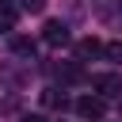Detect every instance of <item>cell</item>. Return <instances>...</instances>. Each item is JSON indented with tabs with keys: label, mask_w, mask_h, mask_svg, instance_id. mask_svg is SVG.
<instances>
[{
	"label": "cell",
	"mask_w": 122,
	"mask_h": 122,
	"mask_svg": "<svg viewBox=\"0 0 122 122\" xmlns=\"http://www.w3.org/2000/svg\"><path fill=\"white\" fill-rule=\"evenodd\" d=\"M69 38H72V34H69V27H65L61 19H50V23L42 27V42H46V46H65Z\"/></svg>",
	"instance_id": "3957f363"
},
{
	"label": "cell",
	"mask_w": 122,
	"mask_h": 122,
	"mask_svg": "<svg viewBox=\"0 0 122 122\" xmlns=\"http://www.w3.org/2000/svg\"><path fill=\"white\" fill-rule=\"evenodd\" d=\"M103 111H107V99H103V95H80V99H76V114L88 118V122H99Z\"/></svg>",
	"instance_id": "7a4b0ae2"
},
{
	"label": "cell",
	"mask_w": 122,
	"mask_h": 122,
	"mask_svg": "<svg viewBox=\"0 0 122 122\" xmlns=\"http://www.w3.org/2000/svg\"><path fill=\"white\" fill-rule=\"evenodd\" d=\"M23 122H50V118H46V114H27Z\"/></svg>",
	"instance_id": "8fae6325"
},
{
	"label": "cell",
	"mask_w": 122,
	"mask_h": 122,
	"mask_svg": "<svg viewBox=\"0 0 122 122\" xmlns=\"http://www.w3.org/2000/svg\"><path fill=\"white\" fill-rule=\"evenodd\" d=\"M95 53H103V42H95V38H80V42H76V57H80V61H88V57H95Z\"/></svg>",
	"instance_id": "277c9868"
},
{
	"label": "cell",
	"mask_w": 122,
	"mask_h": 122,
	"mask_svg": "<svg viewBox=\"0 0 122 122\" xmlns=\"http://www.w3.org/2000/svg\"><path fill=\"white\" fill-rule=\"evenodd\" d=\"M57 72H61V80H69V84H80V80H84V69H80V65H61Z\"/></svg>",
	"instance_id": "52a82bcc"
},
{
	"label": "cell",
	"mask_w": 122,
	"mask_h": 122,
	"mask_svg": "<svg viewBox=\"0 0 122 122\" xmlns=\"http://www.w3.org/2000/svg\"><path fill=\"white\" fill-rule=\"evenodd\" d=\"M42 103L57 111V107H65V95H57V88H46V92H42Z\"/></svg>",
	"instance_id": "ba28073f"
},
{
	"label": "cell",
	"mask_w": 122,
	"mask_h": 122,
	"mask_svg": "<svg viewBox=\"0 0 122 122\" xmlns=\"http://www.w3.org/2000/svg\"><path fill=\"white\" fill-rule=\"evenodd\" d=\"M11 53H19V57H34V42L23 38V34H11Z\"/></svg>",
	"instance_id": "8992f818"
},
{
	"label": "cell",
	"mask_w": 122,
	"mask_h": 122,
	"mask_svg": "<svg viewBox=\"0 0 122 122\" xmlns=\"http://www.w3.org/2000/svg\"><path fill=\"white\" fill-rule=\"evenodd\" d=\"M99 122H107V118H99Z\"/></svg>",
	"instance_id": "7c38bea8"
},
{
	"label": "cell",
	"mask_w": 122,
	"mask_h": 122,
	"mask_svg": "<svg viewBox=\"0 0 122 122\" xmlns=\"http://www.w3.org/2000/svg\"><path fill=\"white\" fill-rule=\"evenodd\" d=\"M103 57H111V61H122V42H107V46H103Z\"/></svg>",
	"instance_id": "9c48e42d"
},
{
	"label": "cell",
	"mask_w": 122,
	"mask_h": 122,
	"mask_svg": "<svg viewBox=\"0 0 122 122\" xmlns=\"http://www.w3.org/2000/svg\"><path fill=\"white\" fill-rule=\"evenodd\" d=\"M46 0H19V11H42Z\"/></svg>",
	"instance_id": "30bf717a"
},
{
	"label": "cell",
	"mask_w": 122,
	"mask_h": 122,
	"mask_svg": "<svg viewBox=\"0 0 122 122\" xmlns=\"http://www.w3.org/2000/svg\"><path fill=\"white\" fill-rule=\"evenodd\" d=\"M92 88H95L103 99H114V95H122V76H118V72H95V76H92Z\"/></svg>",
	"instance_id": "6da1fadb"
},
{
	"label": "cell",
	"mask_w": 122,
	"mask_h": 122,
	"mask_svg": "<svg viewBox=\"0 0 122 122\" xmlns=\"http://www.w3.org/2000/svg\"><path fill=\"white\" fill-rule=\"evenodd\" d=\"M15 15H19V8L0 4V34H11V30H15Z\"/></svg>",
	"instance_id": "5b68a950"
}]
</instances>
